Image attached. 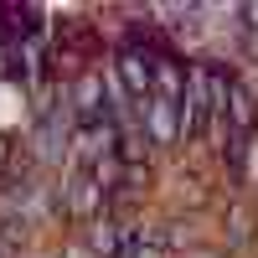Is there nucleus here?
Listing matches in <instances>:
<instances>
[{
	"label": "nucleus",
	"instance_id": "obj_2",
	"mask_svg": "<svg viewBox=\"0 0 258 258\" xmlns=\"http://www.w3.org/2000/svg\"><path fill=\"white\" fill-rule=\"evenodd\" d=\"M253 124H258V98H253V88L232 83V93H227V145H222L232 170H243L248 140H253Z\"/></svg>",
	"mask_w": 258,
	"mask_h": 258
},
{
	"label": "nucleus",
	"instance_id": "obj_4",
	"mask_svg": "<svg viewBox=\"0 0 258 258\" xmlns=\"http://www.w3.org/2000/svg\"><path fill=\"white\" fill-rule=\"evenodd\" d=\"M140 109H145V135L155 140V145H165V140H176V135H181V98L150 93Z\"/></svg>",
	"mask_w": 258,
	"mask_h": 258
},
{
	"label": "nucleus",
	"instance_id": "obj_1",
	"mask_svg": "<svg viewBox=\"0 0 258 258\" xmlns=\"http://www.w3.org/2000/svg\"><path fill=\"white\" fill-rule=\"evenodd\" d=\"M227 93H232V83H227V73L217 62H197L186 73V93H181V140L186 145L207 140L212 119L227 114Z\"/></svg>",
	"mask_w": 258,
	"mask_h": 258
},
{
	"label": "nucleus",
	"instance_id": "obj_3",
	"mask_svg": "<svg viewBox=\"0 0 258 258\" xmlns=\"http://www.w3.org/2000/svg\"><path fill=\"white\" fill-rule=\"evenodd\" d=\"M119 88L129 98H150L155 93V52L150 47H124L119 52Z\"/></svg>",
	"mask_w": 258,
	"mask_h": 258
},
{
	"label": "nucleus",
	"instance_id": "obj_5",
	"mask_svg": "<svg viewBox=\"0 0 258 258\" xmlns=\"http://www.w3.org/2000/svg\"><path fill=\"white\" fill-rule=\"evenodd\" d=\"M68 207H73V212H93V207H98V176H93V165H88V170H78Z\"/></svg>",
	"mask_w": 258,
	"mask_h": 258
}]
</instances>
